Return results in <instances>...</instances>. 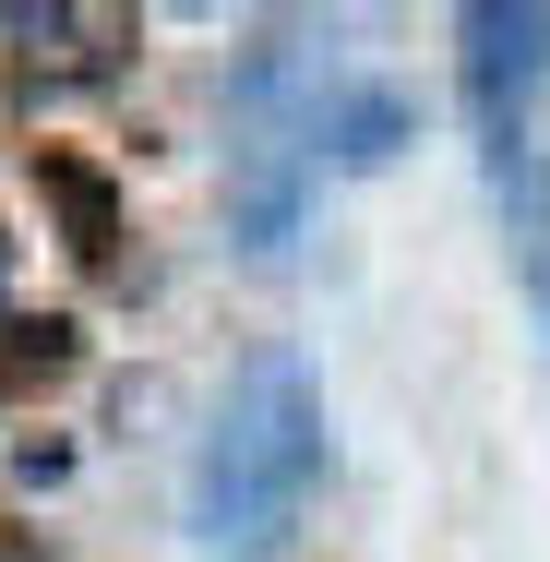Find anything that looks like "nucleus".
I'll return each instance as SVG.
<instances>
[{
    "label": "nucleus",
    "instance_id": "1",
    "mask_svg": "<svg viewBox=\"0 0 550 562\" xmlns=\"http://www.w3.org/2000/svg\"><path fill=\"white\" fill-rule=\"evenodd\" d=\"M324 467H335V431H324L312 371H300L288 347H263V359L227 383L216 431H204V467H192V527H204V551L216 562H263L300 527V503L324 491Z\"/></svg>",
    "mask_w": 550,
    "mask_h": 562
},
{
    "label": "nucleus",
    "instance_id": "2",
    "mask_svg": "<svg viewBox=\"0 0 550 562\" xmlns=\"http://www.w3.org/2000/svg\"><path fill=\"white\" fill-rule=\"evenodd\" d=\"M539 85H550V0H479V12H454V97L491 132V156L527 144Z\"/></svg>",
    "mask_w": 550,
    "mask_h": 562
},
{
    "label": "nucleus",
    "instance_id": "3",
    "mask_svg": "<svg viewBox=\"0 0 550 562\" xmlns=\"http://www.w3.org/2000/svg\"><path fill=\"white\" fill-rule=\"evenodd\" d=\"M120 12H72V0H0V60L36 72V85H85L120 60Z\"/></svg>",
    "mask_w": 550,
    "mask_h": 562
},
{
    "label": "nucleus",
    "instance_id": "4",
    "mask_svg": "<svg viewBox=\"0 0 550 562\" xmlns=\"http://www.w3.org/2000/svg\"><path fill=\"white\" fill-rule=\"evenodd\" d=\"M419 144V109L395 97V85H324L312 109H300V156L312 168H383V156H407Z\"/></svg>",
    "mask_w": 550,
    "mask_h": 562
},
{
    "label": "nucleus",
    "instance_id": "5",
    "mask_svg": "<svg viewBox=\"0 0 550 562\" xmlns=\"http://www.w3.org/2000/svg\"><path fill=\"white\" fill-rule=\"evenodd\" d=\"M36 192L72 216V251H85V263H109V251H120V204H109V180H97L85 156H36Z\"/></svg>",
    "mask_w": 550,
    "mask_h": 562
}]
</instances>
